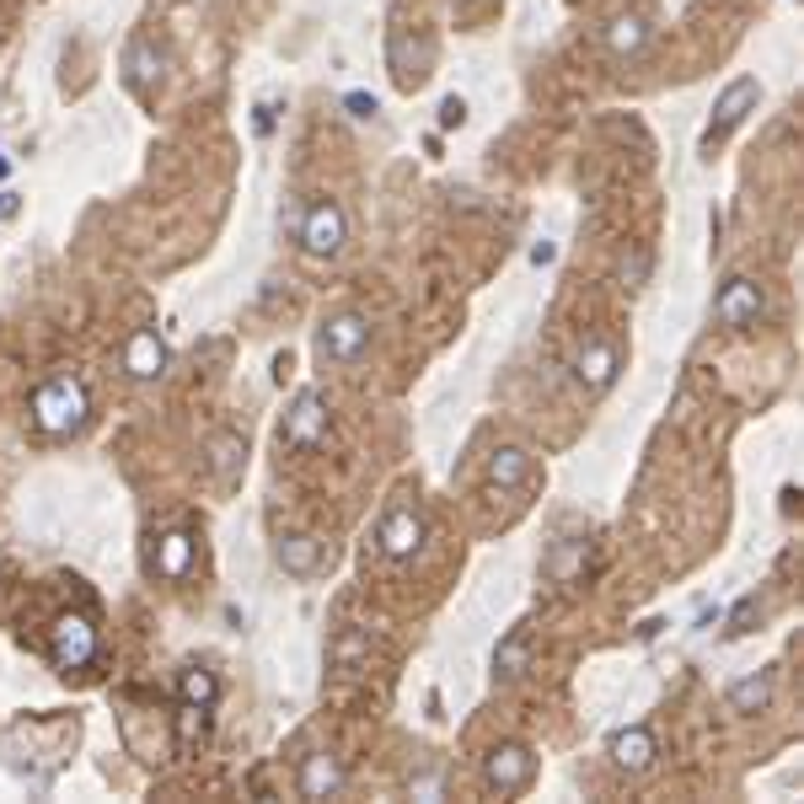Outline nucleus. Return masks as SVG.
<instances>
[{
    "mask_svg": "<svg viewBox=\"0 0 804 804\" xmlns=\"http://www.w3.org/2000/svg\"><path fill=\"white\" fill-rule=\"evenodd\" d=\"M49 649H55V665L60 671H86L97 660V627L81 617V612H64L49 627Z\"/></svg>",
    "mask_w": 804,
    "mask_h": 804,
    "instance_id": "4",
    "label": "nucleus"
},
{
    "mask_svg": "<svg viewBox=\"0 0 804 804\" xmlns=\"http://www.w3.org/2000/svg\"><path fill=\"white\" fill-rule=\"evenodd\" d=\"M467 124V103H461V97H445V103H440V129H461Z\"/></svg>",
    "mask_w": 804,
    "mask_h": 804,
    "instance_id": "26",
    "label": "nucleus"
},
{
    "mask_svg": "<svg viewBox=\"0 0 804 804\" xmlns=\"http://www.w3.org/2000/svg\"><path fill=\"white\" fill-rule=\"evenodd\" d=\"M751 617H756V596H745L741 607H735V617H730V627H724V633H730V638H741L745 627H751Z\"/></svg>",
    "mask_w": 804,
    "mask_h": 804,
    "instance_id": "27",
    "label": "nucleus"
},
{
    "mask_svg": "<svg viewBox=\"0 0 804 804\" xmlns=\"http://www.w3.org/2000/svg\"><path fill=\"white\" fill-rule=\"evenodd\" d=\"M16 215V193L11 188H0V220H11Z\"/></svg>",
    "mask_w": 804,
    "mask_h": 804,
    "instance_id": "30",
    "label": "nucleus"
},
{
    "mask_svg": "<svg viewBox=\"0 0 804 804\" xmlns=\"http://www.w3.org/2000/svg\"><path fill=\"white\" fill-rule=\"evenodd\" d=\"M526 665H531V638H526V633H509L494 649V676L515 681V676H526Z\"/></svg>",
    "mask_w": 804,
    "mask_h": 804,
    "instance_id": "20",
    "label": "nucleus"
},
{
    "mask_svg": "<svg viewBox=\"0 0 804 804\" xmlns=\"http://www.w3.org/2000/svg\"><path fill=\"white\" fill-rule=\"evenodd\" d=\"M86 413H92V397H86V386L75 375H49L33 392V424L44 434H81Z\"/></svg>",
    "mask_w": 804,
    "mask_h": 804,
    "instance_id": "1",
    "label": "nucleus"
},
{
    "mask_svg": "<svg viewBox=\"0 0 804 804\" xmlns=\"http://www.w3.org/2000/svg\"><path fill=\"white\" fill-rule=\"evenodd\" d=\"M322 563V542L307 537V531H296V537H279V568L285 574H311Z\"/></svg>",
    "mask_w": 804,
    "mask_h": 804,
    "instance_id": "17",
    "label": "nucleus"
},
{
    "mask_svg": "<svg viewBox=\"0 0 804 804\" xmlns=\"http://www.w3.org/2000/svg\"><path fill=\"white\" fill-rule=\"evenodd\" d=\"M349 242V220H344V209L333 204V199H316L307 209V220H301V248L311 257H338Z\"/></svg>",
    "mask_w": 804,
    "mask_h": 804,
    "instance_id": "5",
    "label": "nucleus"
},
{
    "mask_svg": "<svg viewBox=\"0 0 804 804\" xmlns=\"http://www.w3.org/2000/svg\"><path fill=\"white\" fill-rule=\"evenodd\" d=\"M585 557H590L585 542H568V548H557V553L548 557V574L563 579V585H574V579H579V568H585Z\"/></svg>",
    "mask_w": 804,
    "mask_h": 804,
    "instance_id": "23",
    "label": "nucleus"
},
{
    "mask_svg": "<svg viewBox=\"0 0 804 804\" xmlns=\"http://www.w3.org/2000/svg\"><path fill=\"white\" fill-rule=\"evenodd\" d=\"M489 483H494V489H526V483H531V451H520V445H494V456H489Z\"/></svg>",
    "mask_w": 804,
    "mask_h": 804,
    "instance_id": "14",
    "label": "nucleus"
},
{
    "mask_svg": "<svg viewBox=\"0 0 804 804\" xmlns=\"http://www.w3.org/2000/svg\"><path fill=\"white\" fill-rule=\"evenodd\" d=\"M193 553H199L193 531H167V537L156 542V574H161V579H183L188 568H193Z\"/></svg>",
    "mask_w": 804,
    "mask_h": 804,
    "instance_id": "15",
    "label": "nucleus"
},
{
    "mask_svg": "<svg viewBox=\"0 0 804 804\" xmlns=\"http://www.w3.org/2000/svg\"><path fill=\"white\" fill-rule=\"evenodd\" d=\"M767 311L761 301V285H751V279H730L724 290H719V301H713V316H719V327H756V316Z\"/></svg>",
    "mask_w": 804,
    "mask_h": 804,
    "instance_id": "9",
    "label": "nucleus"
},
{
    "mask_svg": "<svg viewBox=\"0 0 804 804\" xmlns=\"http://www.w3.org/2000/svg\"><path fill=\"white\" fill-rule=\"evenodd\" d=\"M617 365H622V355L612 349V344H585L579 355H574V375H579V386H590V392H607L612 381H617Z\"/></svg>",
    "mask_w": 804,
    "mask_h": 804,
    "instance_id": "12",
    "label": "nucleus"
},
{
    "mask_svg": "<svg viewBox=\"0 0 804 804\" xmlns=\"http://www.w3.org/2000/svg\"><path fill=\"white\" fill-rule=\"evenodd\" d=\"M124 371L134 375V381H161V375H167V344H161L151 327H140L124 344Z\"/></svg>",
    "mask_w": 804,
    "mask_h": 804,
    "instance_id": "11",
    "label": "nucleus"
},
{
    "mask_svg": "<svg viewBox=\"0 0 804 804\" xmlns=\"http://www.w3.org/2000/svg\"><path fill=\"white\" fill-rule=\"evenodd\" d=\"M553 257H557V242H531V263H537V268H548Z\"/></svg>",
    "mask_w": 804,
    "mask_h": 804,
    "instance_id": "29",
    "label": "nucleus"
},
{
    "mask_svg": "<svg viewBox=\"0 0 804 804\" xmlns=\"http://www.w3.org/2000/svg\"><path fill=\"white\" fill-rule=\"evenodd\" d=\"M178 697L183 703H193V708H215V697H220V681L209 676V671H183V681H178Z\"/></svg>",
    "mask_w": 804,
    "mask_h": 804,
    "instance_id": "22",
    "label": "nucleus"
},
{
    "mask_svg": "<svg viewBox=\"0 0 804 804\" xmlns=\"http://www.w3.org/2000/svg\"><path fill=\"white\" fill-rule=\"evenodd\" d=\"M756 97H761V86L741 75V81H730L724 92H719V103H713V119H708V134H703V145H719L730 129H741V119L756 108Z\"/></svg>",
    "mask_w": 804,
    "mask_h": 804,
    "instance_id": "7",
    "label": "nucleus"
},
{
    "mask_svg": "<svg viewBox=\"0 0 804 804\" xmlns=\"http://www.w3.org/2000/svg\"><path fill=\"white\" fill-rule=\"evenodd\" d=\"M242 461H248V440L242 434H215L209 440V467H215V483H237V472H242Z\"/></svg>",
    "mask_w": 804,
    "mask_h": 804,
    "instance_id": "16",
    "label": "nucleus"
},
{
    "mask_svg": "<svg viewBox=\"0 0 804 804\" xmlns=\"http://www.w3.org/2000/svg\"><path fill=\"white\" fill-rule=\"evenodd\" d=\"M344 103H349V113H355V119H375V97H365V92H349Z\"/></svg>",
    "mask_w": 804,
    "mask_h": 804,
    "instance_id": "28",
    "label": "nucleus"
},
{
    "mask_svg": "<svg viewBox=\"0 0 804 804\" xmlns=\"http://www.w3.org/2000/svg\"><path fill=\"white\" fill-rule=\"evenodd\" d=\"M5 178H11V156H0V183H5Z\"/></svg>",
    "mask_w": 804,
    "mask_h": 804,
    "instance_id": "32",
    "label": "nucleus"
},
{
    "mask_svg": "<svg viewBox=\"0 0 804 804\" xmlns=\"http://www.w3.org/2000/svg\"><path fill=\"white\" fill-rule=\"evenodd\" d=\"M316 440H327V397L322 392H301L296 397V408L285 413V445H316Z\"/></svg>",
    "mask_w": 804,
    "mask_h": 804,
    "instance_id": "8",
    "label": "nucleus"
},
{
    "mask_svg": "<svg viewBox=\"0 0 804 804\" xmlns=\"http://www.w3.org/2000/svg\"><path fill=\"white\" fill-rule=\"evenodd\" d=\"M483 778H489V789H499V794H526L531 778H537V751L520 741H499L489 751V761H483Z\"/></svg>",
    "mask_w": 804,
    "mask_h": 804,
    "instance_id": "2",
    "label": "nucleus"
},
{
    "mask_svg": "<svg viewBox=\"0 0 804 804\" xmlns=\"http://www.w3.org/2000/svg\"><path fill=\"white\" fill-rule=\"evenodd\" d=\"M365 344H371V322H365L360 311H338V316H327V322H322V333H316V355H322V360H333V365L360 360V355H365Z\"/></svg>",
    "mask_w": 804,
    "mask_h": 804,
    "instance_id": "3",
    "label": "nucleus"
},
{
    "mask_svg": "<svg viewBox=\"0 0 804 804\" xmlns=\"http://www.w3.org/2000/svg\"><path fill=\"white\" fill-rule=\"evenodd\" d=\"M344 789V767H338V756H327V751H316L301 761V794L307 800H333Z\"/></svg>",
    "mask_w": 804,
    "mask_h": 804,
    "instance_id": "13",
    "label": "nucleus"
},
{
    "mask_svg": "<svg viewBox=\"0 0 804 804\" xmlns=\"http://www.w3.org/2000/svg\"><path fill=\"white\" fill-rule=\"evenodd\" d=\"M644 279H649V252L622 257V285H644Z\"/></svg>",
    "mask_w": 804,
    "mask_h": 804,
    "instance_id": "25",
    "label": "nucleus"
},
{
    "mask_svg": "<svg viewBox=\"0 0 804 804\" xmlns=\"http://www.w3.org/2000/svg\"><path fill=\"white\" fill-rule=\"evenodd\" d=\"M655 756H660V745H655V730H649V724H627V730L612 735V761H617L622 772H649Z\"/></svg>",
    "mask_w": 804,
    "mask_h": 804,
    "instance_id": "10",
    "label": "nucleus"
},
{
    "mask_svg": "<svg viewBox=\"0 0 804 804\" xmlns=\"http://www.w3.org/2000/svg\"><path fill=\"white\" fill-rule=\"evenodd\" d=\"M252 129H257V134H268V129H274V108H257V119H252Z\"/></svg>",
    "mask_w": 804,
    "mask_h": 804,
    "instance_id": "31",
    "label": "nucleus"
},
{
    "mask_svg": "<svg viewBox=\"0 0 804 804\" xmlns=\"http://www.w3.org/2000/svg\"><path fill=\"white\" fill-rule=\"evenodd\" d=\"M209 735V708H193V703H183V719H178V745L183 751H193V745Z\"/></svg>",
    "mask_w": 804,
    "mask_h": 804,
    "instance_id": "24",
    "label": "nucleus"
},
{
    "mask_svg": "<svg viewBox=\"0 0 804 804\" xmlns=\"http://www.w3.org/2000/svg\"><path fill=\"white\" fill-rule=\"evenodd\" d=\"M644 38H649V22H644L638 11H627V16H617V22L607 27V49L622 55V60H627V55H638V49H644Z\"/></svg>",
    "mask_w": 804,
    "mask_h": 804,
    "instance_id": "19",
    "label": "nucleus"
},
{
    "mask_svg": "<svg viewBox=\"0 0 804 804\" xmlns=\"http://www.w3.org/2000/svg\"><path fill=\"white\" fill-rule=\"evenodd\" d=\"M375 542H381V553L386 557H413L424 548V515L413 509V504H392L386 515H381V526H375Z\"/></svg>",
    "mask_w": 804,
    "mask_h": 804,
    "instance_id": "6",
    "label": "nucleus"
},
{
    "mask_svg": "<svg viewBox=\"0 0 804 804\" xmlns=\"http://www.w3.org/2000/svg\"><path fill=\"white\" fill-rule=\"evenodd\" d=\"M124 70H129V86H151V81L161 75V55H151V44L134 38L129 55H124Z\"/></svg>",
    "mask_w": 804,
    "mask_h": 804,
    "instance_id": "21",
    "label": "nucleus"
},
{
    "mask_svg": "<svg viewBox=\"0 0 804 804\" xmlns=\"http://www.w3.org/2000/svg\"><path fill=\"white\" fill-rule=\"evenodd\" d=\"M772 703V671H756L730 686V713H761Z\"/></svg>",
    "mask_w": 804,
    "mask_h": 804,
    "instance_id": "18",
    "label": "nucleus"
}]
</instances>
